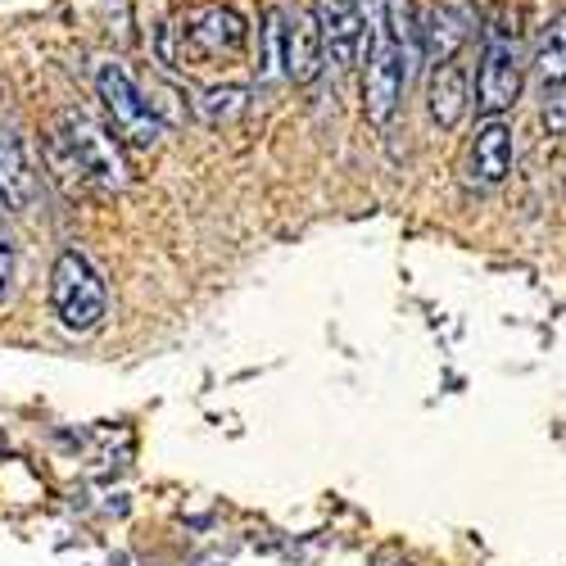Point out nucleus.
<instances>
[{
    "mask_svg": "<svg viewBox=\"0 0 566 566\" xmlns=\"http://www.w3.org/2000/svg\"><path fill=\"white\" fill-rule=\"evenodd\" d=\"M250 45V23L235 6L209 0V6H191L164 23L159 32V60L172 69H213V64H235Z\"/></svg>",
    "mask_w": 566,
    "mask_h": 566,
    "instance_id": "obj_1",
    "label": "nucleus"
},
{
    "mask_svg": "<svg viewBox=\"0 0 566 566\" xmlns=\"http://www.w3.org/2000/svg\"><path fill=\"white\" fill-rule=\"evenodd\" d=\"M526 86V55H522V28L516 19H499L485 36L481 51V69H476V86H471V105L481 118H499L522 101Z\"/></svg>",
    "mask_w": 566,
    "mask_h": 566,
    "instance_id": "obj_2",
    "label": "nucleus"
},
{
    "mask_svg": "<svg viewBox=\"0 0 566 566\" xmlns=\"http://www.w3.org/2000/svg\"><path fill=\"white\" fill-rule=\"evenodd\" d=\"M367 45L371 51H367V77H363V114L371 127H386L399 114L403 86H408L412 60H417V41L395 36L381 19H376Z\"/></svg>",
    "mask_w": 566,
    "mask_h": 566,
    "instance_id": "obj_3",
    "label": "nucleus"
},
{
    "mask_svg": "<svg viewBox=\"0 0 566 566\" xmlns=\"http://www.w3.org/2000/svg\"><path fill=\"white\" fill-rule=\"evenodd\" d=\"M51 304H55V317L64 322V332H73V336L96 332V326L105 322V313H109L105 281H101V272L91 268V259L82 250H64L55 259Z\"/></svg>",
    "mask_w": 566,
    "mask_h": 566,
    "instance_id": "obj_4",
    "label": "nucleus"
},
{
    "mask_svg": "<svg viewBox=\"0 0 566 566\" xmlns=\"http://www.w3.org/2000/svg\"><path fill=\"white\" fill-rule=\"evenodd\" d=\"M96 96H101V105H105V114H109V127L118 132L123 146H132V150H155V146H159L164 118L150 109L146 91L132 82V73H127L123 64L105 60V64L96 69Z\"/></svg>",
    "mask_w": 566,
    "mask_h": 566,
    "instance_id": "obj_5",
    "label": "nucleus"
},
{
    "mask_svg": "<svg viewBox=\"0 0 566 566\" xmlns=\"http://www.w3.org/2000/svg\"><path fill=\"white\" fill-rule=\"evenodd\" d=\"M60 140L69 150L73 172L96 181L101 191H123L127 186V164H123V150H118V136L109 127L86 118L82 109H69L64 123H60Z\"/></svg>",
    "mask_w": 566,
    "mask_h": 566,
    "instance_id": "obj_6",
    "label": "nucleus"
},
{
    "mask_svg": "<svg viewBox=\"0 0 566 566\" xmlns=\"http://www.w3.org/2000/svg\"><path fill=\"white\" fill-rule=\"evenodd\" d=\"M313 23L322 36V51L340 69H354L367 51L376 14L367 10V0H313Z\"/></svg>",
    "mask_w": 566,
    "mask_h": 566,
    "instance_id": "obj_7",
    "label": "nucleus"
},
{
    "mask_svg": "<svg viewBox=\"0 0 566 566\" xmlns=\"http://www.w3.org/2000/svg\"><path fill=\"white\" fill-rule=\"evenodd\" d=\"M272 23H276L272 32L281 41V64H286V77L308 86L322 73V60H326L313 14L308 10H281V14H272Z\"/></svg>",
    "mask_w": 566,
    "mask_h": 566,
    "instance_id": "obj_8",
    "label": "nucleus"
},
{
    "mask_svg": "<svg viewBox=\"0 0 566 566\" xmlns=\"http://www.w3.org/2000/svg\"><path fill=\"white\" fill-rule=\"evenodd\" d=\"M512 172V127L503 118H485L471 136V155H467V177L476 186H499Z\"/></svg>",
    "mask_w": 566,
    "mask_h": 566,
    "instance_id": "obj_9",
    "label": "nucleus"
},
{
    "mask_svg": "<svg viewBox=\"0 0 566 566\" xmlns=\"http://www.w3.org/2000/svg\"><path fill=\"white\" fill-rule=\"evenodd\" d=\"M427 101H431V118H436L444 132H453V127L467 118V109H471V69L462 64V55L436 60Z\"/></svg>",
    "mask_w": 566,
    "mask_h": 566,
    "instance_id": "obj_10",
    "label": "nucleus"
},
{
    "mask_svg": "<svg viewBox=\"0 0 566 566\" xmlns=\"http://www.w3.org/2000/svg\"><path fill=\"white\" fill-rule=\"evenodd\" d=\"M471 28H476V14H471L467 6H453V0H440V6L427 10V23L417 28V36H427L431 60H449V55L467 51Z\"/></svg>",
    "mask_w": 566,
    "mask_h": 566,
    "instance_id": "obj_11",
    "label": "nucleus"
},
{
    "mask_svg": "<svg viewBox=\"0 0 566 566\" xmlns=\"http://www.w3.org/2000/svg\"><path fill=\"white\" fill-rule=\"evenodd\" d=\"M32 196H36V177L23 155V140L0 127V200H6V209H28Z\"/></svg>",
    "mask_w": 566,
    "mask_h": 566,
    "instance_id": "obj_12",
    "label": "nucleus"
},
{
    "mask_svg": "<svg viewBox=\"0 0 566 566\" xmlns=\"http://www.w3.org/2000/svg\"><path fill=\"white\" fill-rule=\"evenodd\" d=\"M250 109V86H209L200 96V114L209 123H231Z\"/></svg>",
    "mask_w": 566,
    "mask_h": 566,
    "instance_id": "obj_13",
    "label": "nucleus"
},
{
    "mask_svg": "<svg viewBox=\"0 0 566 566\" xmlns=\"http://www.w3.org/2000/svg\"><path fill=\"white\" fill-rule=\"evenodd\" d=\"M14 268H19V250H14V235L0 227V300L14 291Z\"/></svg>",
    "mask_w": 566,
    "mask_h": 566,
    "instance_id": "obj_14",
    "label": "nucleus"
}]
</instances>
